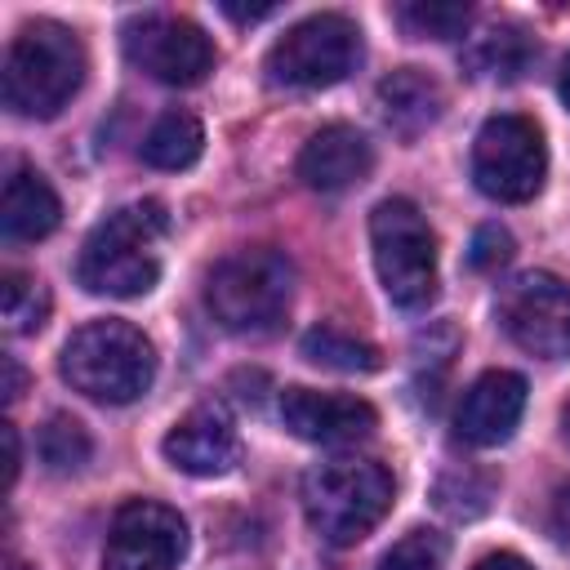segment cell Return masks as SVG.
I'll use <instances>...</instances> for the list:
<instances>
[{
    "label": "cell",
    "mask_w": 570,
    "mask_h": 570,
    "mask_svg": "<svg viewBox=\"0 0 570 570\" xmlns=\"http://www.w3.org/2000/svg\"><path fill=\"white\" fill-rule=\"evenodd\" d=\"M281 423L312 445H356L379 428V414L361 396L316 392V387H285L281 392Z\"/></svg>",
    "instance_id": "obj_13"
},
{
    "label": "cell",
    "mask_w": 570,
    "mask_h": 570,
    "mask_svg": "<svg viewBox=\"0 0 570 570\" xmlns=\"http://www.w3.org/2000/svg\"><path fill=\"white\" fill-rule=\"evenodd\" d=\"M370 245L383 294L405 312H423L436 298V232L423 209L405 196L379 200L370 214Z\"/></svg>",
    "instance_id": "obj_6"
},
{
    "label": "cell",
    "mask_w": 570,
    "mask_h": 570,
    "mask_svg": "<svg viewBox=\"0 0 570 570\" xmlns=\"http://www.w3.org/2000/svg\"><path fill=\"white\" fill-rule=\"evenodd\" d=\"M223 13L227 18H236V22H263V18H272L276 13V4H223Z\"/></svg>",
    "instance_id": "obj_28"
},
{
    "label": "cell",
    "mask_w": 570,
    "mask_h": 570,
    "mask_svg": "<svg viewBox=\"0 0 570 570\" xmlns=\"http://www.w3.org/2000/svg\"><path fill=\"white\" fill-rule=\"evenodd\" d=\"M472 570H534L525 557H517V552H490V557H481Z\"/></svg>",
    "instance_id": "obj_27"
},
{
    "label": "cell",
    "mask_w": 570,
    "mask_h": 570,
    "mask_svg": "<svg viewBox=\"0 0 570 570\" xmlns=\"http://www.w3.org/2000/svg\"><path fill=\"white\" fill-rule=\"evenodd\" d=\"M0 312L9 334H36L49 321V289L27 272L0 276Z\"/></svg>",
    "instance_id": "obj_22"
},
{
    "label": "cell",
    "mask_w": 570,
    "mask_h": 570,
    "mask_svg": "<svg viewBox=\"0 0 570 570\" xmlns=\"http://www.w3.org/2000/svg\"><path fill=\"white\" fill-rule=\"evenodd\" d=\"M557 89H561V102L570 107V58H566V67H561V85H557Z\"/></svg>",
    "instance_id": "obj_31"
},
{
    "label": "cell",
    "mask_w": 570,
    "mask_h": 570,
    "mask_svg": "<svg viewBox=\"0 0 570 570\" xmlns=\"http://www.w3.org/2000/svg\"><path fill=\"white\" fill-rule=\"evenodd\" d=\"M200 147H205L200 120L191 111H165L142 138V160L151 169H187V165H196Z\"/></svg>",
    "instance_id": "obj_19"
},
{
    "label": "cell",
    "mask_w": 570,
    "mask_h": 570,
    "mask_svg": "<svg viewBox=\"0 0 570 570\" xmlns=\"http://www.w3.org/2000/svg\"><path fill=\"white\" fill-rule=\"evenodd\" d=\"M169 468L187 476H227L240 463V432L218 401L191 405L160 441Z\"/></svg>",
    "instance_id": "obj_12"
},
{
    "label": "cell",
    "mask_w": 570,
    "mask_h": 570,
    "mask_svg": "<svg viewBox=\"0 0 570 570\" xmlns=\"http://www.w3.org/2000/svg\"><path fill=\"white\" fill-rule=\"evenodd\" d=\"M521 414H525V379L512 370H485L463 392L459 414H454V432H459V441L490 450L517 432Z\"/></svg>",
    "instance_id": "obj_14"
},
{
    "label": "cell",
    "mask_w": 570,
    "mask_h": 570,
    "mask_svg": "<svg viewBox=\"0 0 570 570\" xmlns=\"http://www.w3.org/2000/svg\"><path fill=\"white\" fill-rule=\"evenodd\" d=\"M441 107H445L441 85L419 67H401L379 80V111L387 129H396L401 138H419L423 129H432L441 120Z\"/></svg>",
    "instance_id": "obj_17"
},
{
    "label": "cell",
    "mask_w": 570,
    "mask_h": 570,
    "mask_svg": "<svg viewBox=\"0 0 570 570\" xmlns=\"http://www.w3.org/2000/svg\"><path fill=\"white\" fill-rule=\"evenodd\" d=\"M445 534L436 530H410L405 539H396L383 557H379V570H445Z\"/></svg>",
    "instance_id": "obj_24"
},
{
    "label": "cell",
    "mask_w": 570,
    "mask_h": 570,
    "mask_svg": "<svg viewBox=\"0 0 570 570\" xmlns=\"http://www.w3.org/2000/svg\"><path fill=\"white\" fill-rule=\"evenodd\" d=\"M58 370L80 396L102 405H129L156 379V347L138 325L107 316V321L80 325L62 343Z\"/></svg>",
    "instance_id": "obj_3"
},
{
    "label": "cell",
    "mask_w": 570,
    "mask_h": 570,
    "mask_svg": "<svg viewBox=\"0 0 570 570\" xmlns=\"http://www.w3.org/2000/svg\"><path fill=\"white\" fill-rule=\"evenodd\" d=\"M534 40L525 36V27L517 22H494L485 27L468 49H463V67L476 80H517L525 76V67L534 62Z\"/></svg>",
    "instance_id": "obj_18"
},
{
    "label": "cell",
    "mask_w": 570,
    "mask_h": 570,
    "mask_svg": "<svg viewBox=\"0 0 570 570\" xmlns=\"http://www.w3.org/2000/svg\"><path fill=\"white\" fill-rule=\"evenodd\" d=\"M294 169L312 191H347L374 169V147L352 125H325L303 142Z\"/></svg>",
    "instance_id": "obj_15"
},
{
    "label": "cell",
    "mask_w": 570,
    "mask_h": 570,
    "mask_svg": "<svg viewBox=\"0 0 570 570\" xmlns=\"http://www.w3.org/2000/svg\"><path fill=\"white\" fill-rule=\"evenodd\" d=\"M472 178L490 200L503 205L534 200L548 178L543 129L530 116H512V111L490 116L472 142Z\"/></svg>",
    "instance_id": "obj_8"
},
{
    "label": "cell",
    "mask_w": 570,
    "mask_h": 570,
    "mask_svg": "<svg viewBox=\"0 0 570 570\" xmlns=\"http://www.w3.org/2000/svg\"><path fill=\"white\" fill-rule=\"evenodd\" d=\"M561 432H566V441H570V401H566V410H561Z\"/></svg>",
    "instance_id": "obj_32"
},
{
    "label": "cell",
    "mask_w": 570,
    "mask_h": 570,
    "mask_svg": "<svg viewBox=\"0 0 570 570\" xmlns=\"http://www.w3.org/2000/svg\"><path fill=\"white\" fill-rule=\"evenodd\" d=\"M4 379H9V383H4V396H9V401H18L27 379H22V370H18V361H13V356H4Z\"/></svg>",
    "instance_id": "obj_30"
},
{
    "label": "cell",
    "mask_w": 570,
    "mask_h": 570,
    "mask_svg": "<svg viewBox=\"0 0 570 570\" xmlns=\"http://www.w3.org/2000/svg\"><path fill=\"white\" fill-rule=\"evenodd\" d=\"M9 570H31V566H22L18 557H9Z\"/></svg>",
    "instance_id": "obj_33"
},
{
    "label": "cell",
    "mask_w": 570,
    "mask_h": 570,
    "mask_svg": "<svg viewBox=\"0 0 570 570\" xmlns=\"http://www.w3.org/2000/svg\"><path fill=\"white\" fill-rule=\"evenodd\" d=\"M169 214L160 200H134L107 214L80 245L76 281L98 298H138L160 281V240Z\"/></svg>",
    "instance_id": "obj_1"
},
{
    "label": "cell",
    "mask_w": 570,
    "mask_h": 570,
    "mask_svg": "<svg viewBox=\"0 0 570 570\" xmlns=\"http://www.w3.org/2000/svg\"><path fill=\"white\" fill-rule=\"evenodd\" d=\"M499 330L539 361H570V285L552 272H521L494 294Z\"/></svg>",
    "instance_id": "obj_9"
},
{
    "label": "cell",
    "mask_w": 570,
    "mask_h": 570,
    "mask_svg": "<svg viewBox=\"0 0 570 570\" xmlns=\"http://www.w3.org/2000/svg\"><path fill=\"white\" fill-rule=\"evenodd\" d=\"M62 218V200L58 191L45 183V174H36L31 165H13L4 178V196H0V232L4 240H40L58 227Z\"/></svg>",
    "instance_id": "obj_16"
},
{
    "label": "cell",
    "mask_w": 570,
    "mask_h": 570,
    "mask_svg": "<svg viewBox=\"0 0 570 570\" xmlns=\"http://www.w3.org/2000/svg\"><path fill=\"white\" fill-rule=\"evenodd\" d=\"M392 22L410 36V40H459L472 22L468 4H450V0H410L392 9Z\"/></svg>",
    "instance_id": "obj_21"
},
{
    "label": "cell",
    "mask_w": 570,
    "mask_h": 570,
    "mask_svg": "<svg viewBox=\"0 0 570 570\" xmlns=\"http://www.w3.org/2000/svg\"><path fill=\"white\" fill-rule=\"evenodd\" d=\"M361 62V27L343 13H312L267 49V80L281 89H330Z\"/></svg>",
    "instance_id": "obj_7"
},
{
    "label": "cell",
    "mask_w": 570,
    "mask_h": 570,
    "mask_svg": "<svg viewBox=\"0 0 570 570\" xmlns=\"http://www.w3.org/2000/svg\"><path fill=\"white\" fill-rule=\"evenodd\" d=\"M508 258H512V236H508L499 223H490V227H481V232L472 236L468 263H472L476 272H499Z\"/></svg>",
    "instance_id": "obj_25"
},
{
    "label": "cell",
    "mask_w": 570,
    "mask_h": 570,
    "mask_svg": "<svg viewBox=\"0 0 570 570\" xmlns=\"http://www.w3.org/2000/svg\"><path fill=\"white\" fill-rule=\"evenodd\" d=\"M36 450H40V463H45L49 472H80V468L89 463V454H94V441H89V432H85L80 419L53 414V419L40 428Z\"/></svg>",
    "instance_id": "obj_23"
},
{
    "label": "cell",
    "mask_w": 570,
    "mask_h": 570,
    "mask_svg": "<svg viewBox=\"0 0 570 570\" xmlns=\"http://www.w3.org/2000/svg\"><path fill=\"white\" fill-rule=\"evenodd\" d=\"M294 298V263L272 245H249L227 254L205 281L209 316L232 334L272 330Z\"/></svg>",
    "instance_id": "obj_5"
},
{
    "label": "cell",
    "mask_w": 570,
    "mask_h": 570,
    "mask_svg": "<svg viewBox=\"0 0 570 570\" xmlns=\"http://www.w3.org/2000/svg\"><path fill=\"white\" fill-rule=\"evenodd\" d=\"M392 472L379 459H325L303 472V512L307 525L334 543H361L392 508Z\"/></svg>",
    "instance_id": "obj_4"
},
{
    "label": "cell",
    "mask_w": 570,
    "mask_h": 570,
    "mask_svg": "<svg viewBox=\"0 0 570 570\" xmlns=\"http://www.w3.org/2000/svg\"><path fill=\"white\" fill-rule=\"evenodd\" d=\"M85 85V45L71 27L36 18L4 53V107L27 120L58 116Z\"/></svg>",
    "instance_id": "obj_2"
},
{
    "label": "cell",
    "mask_w": 570,
    "mask_h": 570,
    "mask_svg": "<svg viewBox=\"0 0 570 570\" xmlns=\"http://www.w3.org/2000/svg\"><path fill=\"white\" fill-rule=\"evenodd\" d=\"M4 450H9V468H4V481L13 485V481H18V463H22V454H18V428H13V423H4Z\"/></svg>",
    "instance_id": "obj_29"
},
{
    "label": "cell",
    "mask_w": 570,
    "mask_h": 570,
    "mask_svg": "<svg viewBox=\"0 0 570 570\" xmlns=\"http://www.w3.org/2000/svg\"><path fill=\"white\" fill-rule=\"evenodd\" d=\"M125 58L174 89L200 85L214 71V45L209 36L191 22V18H174V13H142L125 27Z\"/></svg>",
    "instance_id": "obj_10"
},
{
    "label": "cell",
    "mask_w": 570,
    "mask_h": 570,
    "mask_svg": "<svg viewBox=\"0 0 570 570\" xmlns=\"http://www.w3.org/2000/svg\"><path fill=\"white\" fill-rule=\"evenodd\" d=\"M298 347H303V356L312 365L338 370V374H374L383 365V356H379L374 343H365V338H356V334H347L338 325H312Z\"/></svg>",
    "instance_id": "obj_20"
},
{
    "label": "cell",
    "mask_w": 570,
    "mask_h": 570,
    "mask_svg": "<svg viewBox=\"0 0 570 570\" xmlns=\"http://www.w3.org/2000/svg\"><path fill=\"white\" fill-rule=\"evenodd\" d=\"M548 525H552L557 543H561V548H570V485H561V490L552 494V508H548Z\"/></svg>",
    "instance_id": "obj_26"
},
{
    "label": "cell",
    "mask_w": 570,
    "mask_h": 570,
    "mask_svg": "<svg viewBox=\"0 0 570 570\" xmlns=\"http://www.w3.org/2000/svg\"><path fill=\"white\" fill-rule=\"evenodd\" d=\"M187 552V521L156 499H129L116 508L102 570H178Z\"/></svg>",
    "instance_id": "obj_11"
}]
</instances>
